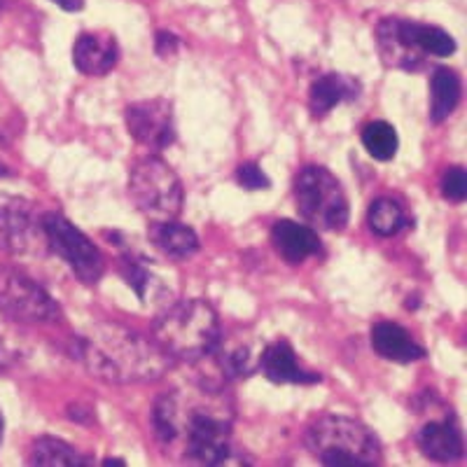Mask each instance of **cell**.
Here are the masks:
<instances>
[{"label": "cell", "mask_w": 467, "mask_h": 467, "mask_svg": "<svg viewBox=\"0 0 467 467\" xmlns=\"http://www.w3.org/2000/svg\"><path fill=\"white\" fill-rule=\"evenodd\" d=\"M308 451L325 465H379L383 449L365 423L341 414H323L306 425Z\"/></svg>", "instance_id": "277c9868"}, {"label": "cell", "mask_w": 467, "mask_h": 467, "mask_svg": "<svg viewBox=\"0 0 467 467\" xmlns=\"http://www.w3.org/2000/svg\"><path fill=\"white\" fill-rule=\"evenodd\" d=\"M0 175H7V166L0 164Z\"/></svg>", "instance_id": "1f68e13d"}, {"label": "cell", "mask_w": 467, "mask_h": 467, "mask_svg": "<svg viewBox=\"0 0 467 467\" xmlns=\"http://www.w3.org/2000/svg\"><path fill=\"white\" fill-rule=\"evenodd\" d=\"M3 428H5V423H3V414H0V440H3Z\"/></svg>", "instance_id": "4dcf8cb0"}, {"label": "cell", "mask_w": 467, "mask_h": 467, "mask_svg": "<svg viewBox=\"0 0 467 467\" xmlns=\"http://www.w3.org/2000/svg\"><path fill=\"white\" fill-rule=\"evenodd\" d=\"M103 465H124V461H119V458H106Z\"/></svg>", "instance_id": "f546056e"}, {"label": "cell", "mask_w": 467, "mask_h": 467, "mask_svg": "<svg viewBox=\"0 0 467 467\" xmlns=\"http://www.w3.org/2000/svg\"><path fill=\"white\" fill-rule=\"evenodd\" d=\"M43 232L49 248L70 266V271L85 285H96L101 281L106 269L101 250L96 248L94 241L80 227H75L61 213L47 211L43 213Z\"/></svg>", "instance_id": "9c48e42d"}, {"label": "cell", "mask_w": 467, "mask_h": 467, "mask_svg": "<svg viewBox=\"0 0 467 467\" xmlns=\"http://www.w3.org/2000/svg\"><path fill=\"white\" fill-rule=\"evenodd\" d=\"M152 335L173 360L199 362L215 350L223 327L211 304L203 299H182L169 304L157 316Z\"/></svg>", "instance_id": "3957f363"}, {"label": "cell", "mask_w": 467, "mask_h": 467, "mask_svg": "<svg viewBox=\"0 0 467 467\" xmlns=\"http://www.w3.org/2000/svg\"><path fill=\"white\" fill-rule=\"evenodd\" d=\"M462 96L461 78L453 68L440 66L431 78V119L441 124L453 115Z\"/></svg>", "instance_id": "ffe728a7"}, {"label": "cell", "mask_w": 467, "mask_h": 467, "mask_svg": "<svg viewBox=\"0 0 467 467\" xmlns=\"http://www.w3.org/2000/svg\"><path fill=\"white\" fill-rule=\"evenodd\" d=\"M236 181H239V185L244 187V190H250V192L266 190V187H271V181L266 178L265 171H262L257 164H253V161H248V164H241L239 169H236Z\"/></svg>", "instance_id": "484cf974"}, {"label": "cell", "mask_w": 467, "mask_h": 467, "mask_svg": "<svg viewBox=\"0 0 467 467\" xmlns=\"http://www.w3.org/2000/svg\"><path fill=\"white\" fill-rule=\"evenodd\" d=\"M369 341H372V348L379 356L390 362H416L425 358L423 346L409 335L402 325L390 323V320L372 325Z\"/></svg>", "instance_id": "ac0fdd59"}, {"label": "cell", "mask_w": 467, "mask_h": 467, "mask_svg": "<svg viewBox=\"0 0 467 467\" xmlns=\"http://www.w3.org/2000/svg\"><path fill=\"white\" fill-rule=\"evenodd\" d=\"M295 203L308 224L339 232L348 224V199L337 175L325 166H304L295 175Z\"/></svg>", "instance_id": "52a82bcc"}, {"label": "cell", "mask_w": 467, "mask_h": 467, "mask_svg": "<svg viewBox=\"0 0 467 467\" xmlns=\"http://www.w3.org/2000/svg\"><path fill=\"white\" fill-rule=\"evenodd\" d=\"M362 145L369 152V157L377 161H390L398 154L400 139L393 124L381 122H369L362 129Z\"/></svg>", "instance_id": "603a6c76"}, {"label": "cell", "mask_w": 467, "mask_h": 467, "mask_svg": "<svg viewBox=\"0 0 467 467\" xmlns=\"http://www.w3.org/2000/svg\"><path fill=\"white\" fill-rule=\"evenodd\" d=\"M127 129L133 140L143 148L164 150L175 143L173 106L166 99H148V101L131 103L124 110Z\"/></svg>", "instance_id": "8fae6325"}, {"label": "cell", "mask_w": 467, "mask_h": 467, "mask_svg": "<svg viewBox=\"0 0 467 467\" xmlns=\"http://www.w3.org/2000/svg\"><path fill=\"white\" fill-rule=\"evenodd\" d=\"M441 197L451 203H461L467 199V173L462 166H451L441 175Z\"/></svg>", "instance_id": "d4e9b609"}, {"label": "cell", "mask_w": 467, "mask_h": 467, "mask_svg": "<svg viewBox=\"0 0 467 467\" xmlns=\"http://www.w3.org/2000/svg\"><path fill=\"white\" fill-rule=\"evenodd\" d=\"M31 465H43V467H80L91 465V458L82 456L75 446L68 441L57 440V437H37L31 446Z\"/></svg>", "instance_id": "44dd1931"}, {"label": "cell", "mask_w": 467, "mask_h": 467, "mask_svg": "<svg viewBox=\"0 0 467 467\" xmlns=\"http://www.w3.org/2000/svg\"><path fill=\"white\" fill-rule=\"evenodd\" d=\"M262 348H257L253 339H245V337H234V339L220 337L211 356L215 358L223 381L224 379H248L260 369Z\"/></svg>", "instance_id": "9a60e30c"}, {"label": "cell", "mask_w": 467, "mask_h": 467, "mask_svg": "<svg viewBox=\"0 0 467 467\" xmlns=\"http://www.w3.org/2000/svg\"><path fill=\"white\" fill-rule=\"evenodd\" d=\"M416 444L425 456L437 462H456L465 456V440L456 416L432 419L420 425Z\"/></svg>", "instance_id": "7c38bea8"}, {"label": "cell", "mask_w": 467, "mask_h": 467, "mask_svg": "<svg viewBox=\"0 0 467 467\" xmlns=\"http://www.w3.org/2000/svg\"><path fill=\"white\" fill-rule=\"evenodd\" d=\"M0 314L24 325H52L64 318L57 299L40 283L12 266H0Z\"/></svg>", "instance_id": "ba28073f"}, {"label": "cell", "mask_w": 467, "mask_h": 467, "mask_svg": "<svg viewBox=\"0 0 467 467\" xmlns=\"http://www.w3.org/2000/svg\"><path fill=\"white\" fill-rule=\"evenodd\" d=\"M129 197L152 223L175 220L185 203V190L173 169L160 157H143L129 173Z\"/></svg>", "instance_id": "8992f818"}, {"label": "cell", "mask_w": 467, "mask_h": 467, "mask_svg": "<svg viewBox=\"0 0 467 467\" xmlns=\"http://www.w3.org/2000/svg\"><path fill=\"white\" fill-rule=\"evenodd\" d=\"M150 241L161 250L171 260H190L199 253V236L197 232L187 224L175 223V220H164V223H152L150 227Z\"/></svg>", "instance_id": "d6986e66"}, {"label": "cell", "mask_w": 467, "mask_h": 467, "mask_svg": "<svg viewBox=\"0 0 467 467\" xmlns=\"http://www.w3.org/2000/svg\"><path fill=\"white\" fill-rule=\"evenodd\" d=\"M47 245L43 232V215L26 199L0 202V253L24 257L40 253Z\"/></svg>", "instance_id": "30bf717a"}, {"label": "cell", "mask_w": 467, "mask_h": 467, "mask_svg": "<svg viewBox=\"0 0 467 467\" xmlns=\"http://www.w3.org/2000/svg\"><path fill=\"white\" fill-rule=\"evenodd\" d=\"M178 45H181V40L169 31H160L157 33V40H154V49H157V54L164 58L173 57V54L178 52Z\"/></svg>", "instance_id": "4316f807"}, {"label": "cell", "mask_w": 467, "mask_h": 467, "mask_svg": "<svg viewBox=\"0 0 467 467\" xmlns=\"http://www.w3.org/2000/svg\"><path fill=\"white\" fill-rule=\"evenodd\" d=\"M367 224L377 236L393 239L402 229L409 227V215L402 203L390 197H381L367 211Z\"/></svg>", "instance_id": "7402d4cb"}, {"label": "cell", "mask_w": 467, "mask_h": 467, "mask_svg": "<svg viewBox=\"0 0 467 467\" xmlns=\"http://www.w3.org/2000/svg\"><path fill=\"white\" fill-rule=\"evenodd\" d=\"M119 274H122L124 281L129 283V287L145 302V299H148L150 285H152V274H150V269L145 266V262L140 260V257L127 253V255L119 257Z\"/></svg>", "instance_id": "cb8c5ba5"}, {"label": "cell", "mask_w": 467, "mask_h": 467, "mask_svg": "<svg viewBox=\"0 0 467 467\" xmlns=\"http://www.w3.org/2000/svg\"><path fill=\"white\" fill-rule=\"evenodd\" d=\"M75 360L115 386L150 383L171 372L173 358L154 339L119 323H96L73 341Z\"/></svg>", "instance_id": "7a4b0ae2"}, {"label": "cell", "mask_w": 467, "mask_h": 467, "mask_svg": "<svg viewBox=\"0 0 467 467\" xmlns=\"http://www.w3.org/2000/svg\"><path fill=\"white\" fill-rule=\"evenodd\" d=\"M377 43L383 64L400 70H420L423 57L456 52V40L444 28L407 19H383L377 26Z\"/></svg>", "instance_id": "5b68a950"}, {"label": "cell", "mask_w": 467, "mask_h": 467, "mask_svg": "<svg viewBox=\"0 0 467 467\" xmlns=\"http://www.w3.org/2000/svg\"><path fill=\"white\" fill-rule=\"evenodd\" d=\"M119 61L115 37L106 33H82L73 45V64L80 73L99 78L110 73Z\"/></svg>", "instance_id": "5bb4252c"}, {"label": "cell", "mask_w": 467, "mask_h": 467, "mask_svg": "<svg viewBox=\"0 0 467 467\" xmlns=\"http://www.w3.org/2000/svg\"><path fill=\"white\" fill-rule=\"evenodd\" d=\"M234 407L224 388L199 386L197 393L171 390L152 407V431L164 449H181L187 462L227 465L232 456Z\"/></svg>", "instance_id": "6da1fadb"}, {"label": "cell", "mask_w": 467, "mask_h": 467, "mask_svg": "<svg viewBox=\"0 0 467 467\" xmlns=\"http://www.w3.org/2000/svg\"><path fill=\"white\" fill-rule=\"evenodd\" d=\"M52 3H57L58 7H64L68 12L82 10V0H52Z\"/></svg>", "instance_id": "f1b7e54d"}, {"label": "cell", "mask_w": 467, "mask_h": 467, "mask_svg": "<svg viewBox=\"0 0 467 467\" xmlns=\"http://www.w3.org/2000/svg\"><path fill=\"white\" fill-rule=\"evenodd\" d=\"M16 356L15 350L5 344V339L0 337V374H5L12 365H15Z\"/></svg>", "instance_id": "83f0119b"}, {"label": "cell", "mask_w": 467, "mask_h": 467, "mask_svg": "<svg viewBox=\"0 0 467 467\" xmlns=\"http://www.w3.org/2000/svg\"><path fill=\"white\" fill-rule=\"evenodd\" d=\"M271 244L278 255L287 265H302L304 260L320 253L318 234L306 224H299L295 220H278L271 227Z\"/></svg>", "instance_id": "2e32d148"}, {"label": "cell", "mask_w": 467, "mask_h": 467, "mask_svg": "<svg viewBox=\"0 0 467 467\" xmlns=\"http://www.w3.org/2000/svg\"><path fill=\"white\" fill-rule=\"evenodd\" d=\"M362 87L356 78L341 73H325L308 89V110L316 119L329 115L339 103L356 101Z\"/></svg>", "instance_id": "e0dca14e"}, {"label": "cell", "mask_w": 467, "mask_h": 467, "mask_svg": "<svg viewBox=\"0 0 467 467\" xmlns=\"http://www.w3.org/2000/svg\"><path fill=\"white\" fill-rule=\"evenodd\" d=\"M260 369L274 383H295V386H311L320 381V374L308 372L299 365L297 353L285 339L271 341L262 348Z\"/></svg>", "instance_id": "4fadbf2b"}]
</instances>
